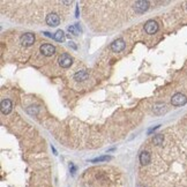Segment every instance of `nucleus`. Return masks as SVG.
Returning <instances> with one entry per match:
<instances>
[{"instance_id":"nucleus-2","label":"nucleus","mask_w":187,"mask_h":187,"mask_svg":"<svg viewBox=\"0 0 187 187\" xmlns=\"http://www.w3.org/2000/svg\"><path fill=\"white\" fill-rule=\"evenodd\" d=\"M58 61H59V65H60L61 67L68 68L69 66L72 65V62H73V58L71 57L68 53H62L60 57H59Z\"/></svg>"},{"instance_id":"nucleus-11","label":"nucleus","mask_w":187,"mask_h":187,"mask_svg":"<svg viewBox=\"0 0 187 187\" xmlns=\"http://www.w3.org/2000/svg\"><path fill=\"white\" fill-rule=\"evenodd\" d=\"M153 111H154V113L156 114H162L163 112L166 111V106H165V104H163V103H156V104L153 106Z\"/></svg>"},{"instance_id":"nucleus-6","label":"nucleus","mask_w":187,"mask_h":187,"mask_svg":"<svg viewBox=\"0 0 187 187\" xmlns=\"http://www.w3.org/2000/svg\"><path fill=\"white\" fill-rule=\"evenodd\" d=\"M149 8V2L147 0H140V1H136L134 4V9L136 13H144L146 11H148Z\"/></svg>"},{"instance_id":"nucleus-5","label":"nucleus","mask_w":187,"mask_h":187,"mask_svg":"<svg viewBox=\"0 0 187 187\" xmlns=\"http://www.w3.org/2000/svg\"><path fill=\"white\" fill-rule=\"evenodd\" d=\"M20 42L23 46H30V45H33L35 43V35L30 33L25 34V35L21 36Z\"/></svg>"},{"instance_id":"nucleus-22","label":"nucleus","mask_w":187,"mask_h":187,"mask_svg":"<svg viewBox=\"0 0 187 187\" xmlns=\"http://www.w3.org/2000/svg\"><path fill=\"white\" fill-rule=\"evenodd\" d=\"M136 187H146V186H143V185H140V184H139V185H138Z\"/></svg>"},{"instance_id":"nucleus-13","label":"nucleus","mask_w":187,"mask_h":187,"mask_svg":"<svg viewBox=\"0 0 187 187\" xmlns=\"http://www.w3.org/2000/svg\"><path fill=\"white\" fill-rule=\"evenodd\" d=\"M53 38L57 42H64L65 41V34H64L62 30H58L57 33L53 35Z\"/></svg>"},{"instance_id":"nucleus-9","label":"nucleus","mask_w":187,"mask_h":187,"mask_svg":"<svg viewBox=\"0 0 187 187\" xmlns=\"http://www.w3.org/2000/svg\"><path fill=\"white\" fill-rule=\"evenodd\" d=\"M12 111V102L9 99H4L1 102V112L4 114H8Z\"/></svg>"},{"instance_id":"nucleus-18","label":"nucleus","mask_w":187,"mask_h":187,"mask_svg":"<svg viewBox=\"0 0 187 187\" xmlns=\"http://www.w3.org/2000/svg\"><path fill=\"white\" fill-rule=\"evenodd\" d=\"M68 45H69V46H72V48H73L74 50H76V49H77V46H76L75 44H74V42H69Z\"/></svg>"},{"instance_id":"nucleus-4","label":"nucleus","mask_w":187,"mask_h":187,"mask_svg":"<svg viewBox=\"0 0 187 187\" xmlns=\"http://www.w3.org/2000/svg\"><path fill=\"white\" fill-rule=\"evenodd\" d=\"M45 22H46L50 27H57V25L60 23V19H59V15L56 14V13H50V14L46 15Z\"/></svg>"},{"instance_id":"nucleus-21","label":"nucleus","mask_w":187,"mask_h":187,"mask_svg":"<svg viewBox=\"0 0 187 187\" xmlns=\"http://www.w3.org/2000/svg\"><path fill=\"white\" fill-rule=\"evenodd\" d=\"M76 16H79V7H76Z\"/></svg>"},{"instance_id":"nucleus-17","label":"nucleus","mask_w":187,"mask_h":187,"mask_svg":"<svg viewBox=\"0 0 187 187\" xmlns=\"http://www.w3.org/2000/svg\"><path fill=\"white\" fill-rule=\"evenodd\" d=\"M27 111L30 114H37L38 113V107L37 106H29L28 109H27Z\"/></svg>"},{"instance_id":"nucleus-19","label":"nucleus","mask_w":187,"mask_h":187,"mask_svg":"<svg viewBox=\"0 0 187 187\" xmlns=\"http://www.w3.org/2000/svg\"><path fill=\"white\" fill-rule=\"evenodd\" d=\"M44 35H45V36H48V37H53L52 35H51L50 33H48V31H46V33H44Z\"/></svg>"},{"instance_id":"nucleus-3","label":"nucleus","mask_w":187,"mask_h":187,"mask_svg":"<svg viewBox=\"0 0 187 187\" xmlns=\"http://www.w3.org/2000/svg\"><path fill=\"white\" fill-rule=\"evenodd\" d=\"M144 30H146L147 34H149V35H154V34L157 33V30H158V25H157V22L154 20H149L146 22V25H144Z\"/></svg>"},{"instance_id":"nucleus-20","label":"nucleus","mask_w":187,"mask_h":187,"mask_svg":"<svg viewBox=\"0 0 187 187\" xmlns=\"http://www.w3.org/2000/svg\"><path fill=\"white\" fill-rule=\"evenodd\" d=\"M52 150H53V153H54V155H58V153H57V150H56V148L52 146Z\"/></svg>"},{"instance_id":"nucleus-12","label":"nucleus","mask_w":187,"mask_h":187,"mask_svg":"<svg viewBox=\"0 0 187 187\" xmlns=\"http://www.w3.org/2000/svg\"><path fill=\"white\" fill-rule=\"evenodd\" d=\"M140 162L142 165H147L150 163V154L148 151H142L140 154Z\"/></svg>"},{"instance_id":"nucleus-10","label":"nucleus","mask_w":187,"mask_h":187,"mask_svg":"<svg viewBox=\"0 0 187 187\" xmlns=\"http://www.w3.org/2000/svg\"><path fill=\"white\" fill-rule=\"evenodd\" d=\"M89 76V74L87 71H79L76 73L74 74V80H76V81H84L87 80Z\"/></svg>"},{"instance_id":"nucleus-1","label":"nucleus","mask_w":187,"mask_h":187,"mask_svg":"<svg viewBox=\"0 0 187 187\" xmlns=\"http://www.w3.org/2000/svg\"><path fill=\"white\" fill-rule=\"evenodd\" d=\"M186 102H187L186 96L181 93L175 94V95L172 96V98H171V103H172V105H175V106L184 105V104H186Z\"/></svg>"},{"instance_id":"nucleus-16","label":"nucleus","mask_w":187,"mask_h":187,"mask_svg":"<svg viewBox=\"0 0 187 187\" xmlns=\"http://www.w3.org/2000/svg\"><path fill=\"white\" fill-rule=\"evenodd\" d=\"M111 156H101V157H97V158L91 159V163H98V162H105V161H110Z\"/></svg>"},{"instance_id":"nucleus-8","label":"nucleus","mask_w":187,"mask_h":187,"mask_svg":"<svg viewBox=\"0 0 187 187\" xmlns=\"http://www.w3.org/2000/svg\"><path fill=\"white\" fill-rule=\"evenodd\" d=\"M125 42H124V39H121V38H118V39H116V41L111 44V50L113 51V52H120V51H122V50L125 49Z\"/></svg>"},{"instance_id":"nucleus-15","label":"nucleus","mask_w":187,"mask_h":187,"mask_svg":"<svg viewBox=\"0 0 187 187\" xmlns=\"http://www.w3.org/2000/svg\"><path fill=\"white\" fill-rule=\"evenodd\" d=\"M68 31L71 34H73V35H75V36H77L79 34H80V29H79V25H69L68 28Z\"/></svg>"},{"instance_id":"nucleus-14","label":"nucleus","mask_w":187,"mask_h":187,"mask_svg":"<svg viewBox=\"0 0 187 187\" xmlns=\"http://www.w3.org/2000/svg\"><path fill=\"white\" fill-rule=\"evenodd\" d=\"M163 141H164V136H163L162 134L155 135L154 139H153V142H154V144H156V146H161V144H163Z\"/></svg>"},{"instance_id":"nucleus-7","label":"nucleus","mask_w":187,"mask_h":187,"mask_svg":"<svg viewBox=\"0 0 187 187\" xmlns=\"http://www.w3.org/2000/svg\"><path fill=\"white\" fill-rule=\"evenodd\" d=\"M39 50H41L42 54H44L45 57H51L56 53V48L51 44H43Z\"/></svg>"}]
</instances>
